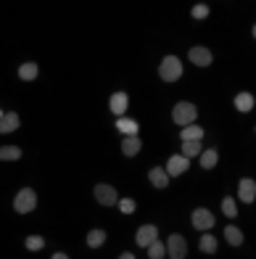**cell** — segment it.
Returning a JSON list of instances; mask_svg holds the SVG:
<instances>
[{
    "mask_svg": "<svg viewBox=\"0 0 256 259\" xmlns=\"http://www.w3.org/2000/svg\"><path fill=\"white\" fill-rule=\"evenodd\" d=\"M159 77L164 79V82L180 79V77H182V64H180V58H177V56H167L164 61H161V66H159Z\"/></svg>",
    "mask_w": 256,
    "mask_h": 259,
    "instance_id": "1",
    "label": "cell"
},
{
    "mask_svg": "<svg viewBox=\"0 0 256 259\" xmlns=\"http://www.w3.org/2000/svg\"><path fill=\"white\" fill-rule=\"evenodd\" d=\"M195 114H198V109H195L193 103H188V101H180V103H174V111H172V116H174V122L177 124H193L195 122Z\"/></svg>",
    "mask_w": 256,
    "mask_h": 259,
    "instance_id": "2",
    "label": "cell"
},
{
    "mask_svg": "<svg viewBox=\"0 0 256 259\" xmlns=\"http://www.w3.org/2000/svg\"><path fill=\"white\" fill-rule=\"evenodd\" d=\"M37 206V196H34L32 188H24V191H19L16 198H14V209L19 214H29V211Z\"/></svg>",
    "mask_w": 256,
    "mask_h": 259,
    "instance_id": "3",
    "label": "cell"
},
{
    "mask_svg": "<svg viewBox=\"0 0 256 259\" xmlns=\"http://www.w3.org/2000/svg\"><path fill=\"white\" fill-rule=\"evenodd\" d=\"M167 251H169L172 259H185V254H188V243H185V238H182L180 233H172V235H169Z\"/></svg>",
    "mask_w": 256,
    "mask_h": 259,
    "instance_id": "4",
    "label": "cell"
},
{
    "mask_svg": "<svg viewBox=\"0 0 256 259\" xmlns=\"http://www.w3.org/2000/svg\"><path fill=\"white\" fill-rule=\"evenodd\" d=\"M92 193H95V201L103 204V206H114L116 204V191L111 185H95V188H92Z\"/></svg>",
    "mask_w": 256,
    "mask_h": 259,
    "instance_id": "5",
    "label": "cell"
},
{
    "mask_svg": "<svg viewBox=\"0 0 256 259\" xmlns=\"http://www.w3.org/2000/svg\"><path fill=\"white\" fill-rule=\"evenodd\" d=\"M193 225L198 228V230H209L214 225V214L209 209H195L193 211Z\"/></svg>",
    "mask_w": 256,
    "mask_h": 259,
    "instance_id": "6",
    "label": "cell"
},
{
    "mask_svg": "<svg viewBox=\"0 0 256 259\" xmlns=\"http://www.w3.org/2000/svg\"><path fill=\"white\" fill-rule=\"evenodd\" d=\"M188 58H190L195 66H209V64H212V51H209V48H201V45H195V48H190Z\"/></svg>",
    "mask_w": 256,
    "mask_h": 259,
    "instance_id": "7",
    "label": "cell"
},
{
    "mask_svg": "<svg viewBox=\"0 0 256 259\" xmlns=\"http://www.w3.org/2000/svg\"><path fill=\"white\" fill-rule=\"evenodd\" d=\"M238 198H240L243 204H251L253 198H256V183H253L251 178L240 180V188H238Z\"/></svg>",
    "mask_w": 256,
    "mask_h": 259,
    "instance_id": "8",
    "label": "cell"
},
{
    "mask_svg": "<svg viewBox=\"0 0 256 259\" xmlns=\"http://www.w3.org/2000/svg\"><path fill=\"white\" fill-rule=\"evenodd\" d=\"M156 235H159V230H156L153 225H143L140 230H137L135 241H137V246H145V249H148V246L156 241Z\"/></svg>",
    "mask_w": 256,
    "mask_h": 259,
    "instance_id": "9",
    "label": "cell"
},
{
    "mask_svg": "<svg viewBox=\"0 0 256 259\" xmlns=\"http://www.w3.org/2000/svg\"><path fill=\"white\" fill-rule=\"evenodd\" d=\"M185 169H188V156H172V159L167 161V172H169V178H172V175L177 178V175H182Z\"/></svg>",
    "mask_w": 256,
    "mask_h": 259,
    "instance_id": "10",
    "label": "cell"
},
{
    "mask_svg": "<svg viewBox=\"0 0 256 259\" xmlns=\"http://www.w3.org/2000/svg\"><path fill=\"white\" fill-rule=\"evenodd\" d=\"M14 130H19V114L8 111L0 116V133H14Z\"/></svg>",
    "mask_w": 256,
    "mask_h": 259,
    "instance_id": "11",
    "label": "cell"
},
{
    "mask_svg": "<svg viewBox=\"0 0 256 259\" xmlns=\"http://www.w3.org/2000/svg\"><path fill=\"white\" fill-rule=\"evenodd\" d=\"M109 106H111V111H114L116 116H124V109H127V93H114L111 101H109Z\"/></svg>",
    "mask_w": 256,
    "mask_h": 259,
    "instance_id": "12",
    "label": "cell"
},
{
    "mask_svg": "<svg viewBox=\"0 0 256 259\" xmlns=\"http://www.w3.org/2000/svg\"><path fill=\"white\" fill-rule=\"evenodd\" d=\"M148 178H150V183H153L156 188H167L169 185V172L161 169V167H153L148 172Z\"/></svg>",
    "mask_w": 256,
    "mask_h": 259,
    "instance_id": "13",
    "label": "cell"
},
{
    "mask_svg": "<svg viewBox=\"0 0 256 259\" xmlns=\"http://www.w3.org/2000/svg\"><path fill=\"white\" fill-rule=\"evenodd\" d=\"M140 138H137V135H127L124 140H122V151H124V154L127 156H135L137 154V151H140Z\"/></svg>",
    "mask_w": 256,
    "mask_h": 259,
    "instance_id": "14",
    "label": "cell"
},
{
    "mask_svg": "<svg viewBox=\"0 0 256 259\" xmlns=\"http://www.w3.org/2000/svg\"><path fill=\"white\" fill-rule=\"evenodd\" d=\"M116 130H122L124 135H137V122L127 119V116H116Z\"/></svg>",
    "mask_w": 256,
    "mask_h": 259,
    "instance_id": "15",
    "label": "cell"
},
{
    "mask_svg": "<svg viewBox=\"0 0 256 259\" xmlns=\"http://www.w3.org/2000/svg\"><path fill=\"white\" fill-rule=\"evenodd\" d=\"M235 109L238 111H251L253 109V96L251 93H240V96H235Z\"/></svg>",
    "mask_w": 256,
    "mask_h": 259,
    "instance_id": "16",
    "label": "cell"
},
{
    "mask_svg": "<svg viewBox=\"0 0 256 259\" xmlns=\"http://www.w3.org/2000/svg\"><path fill=\"white\" fill-rule=\"evenodd\" d=\"M201 140H182V156H195V154H201Z\"/></svg>",
    "mask_w": 256,
    "mask_h": 259,
    "instance_id": "17",
    "label": "cell"
},
{
    "mask_svg": "<svg viewBox=\"0 0 256 259\" xmlns=\"http://www.w3.org/2000/svg\"><path fill=\"white\" fill-rule=\"evenodd\" d=\"M182 140H201L203 138V130L198 127V124H185V130H182Z\"/></svg>",
    "mask_w": 256,
    "mask_h": 259,
    "instance_id": "18",
    "label": "cell"
},
{
    "mask_svg": "<svg viewBox=\"0 0 256 259\" xmlns=\"http://www.w3.org/2000/svg\"><path fill=\"white\" fill-rule=\"evenodd\" d=\"M217 159H219V154H217V148H212V151H201V167L203 169H212L214 164H217Z\"/></svg>",
    "mask_w": 256,
    "mask_h": 259,
    "instance_id": "19",
    "label": "cell"
},
{
    "mask_svg": "<svg viewBox=\"0 0 256 259\" xmlns=\"http://www.w3.org/2000/svg\"><path fill=\"white\" fill-rule=\"evenodd\" d=\"M198 249H201L203 254H214V251H217V238H214V235H201Z\"/></svg>",
    "mask_w": 256,
    "mask_h": 259,
    "instance_id": "20",
    "label": "cell"
},
{
    "mask_svg": "<svg viewBox=\"0 0 256 259\" xmlns=\"http://www.w3.org/2000/svg\"><path fill=\"white\" fill-rule=\"evenodd\" d=\"M21 159V151L16 146H3L0 148V161H16Z\"/></svg>",
    "mask_w": 256,
    "mask_h": 259,
    "instance_id": "21",
    "label": "cell"
},
{
    "mask_svg": "<svg viewBox=\"0 0 256 259\" xmlns=\"http://www.w3.org/2000/svg\"><path fill=\"white\" fill-rule=\"evenodd\" d=\"M225 238H227L230 246H240V243H243V233H240L238 228L230 225V228H225Z\"/></svg>",
    "mask_w": 256,
    "mask_h": 259,
    "instance_id": "22",
    "label": "cell"
},
{
    "mask_svg": "<svg viewBox=\"0 0 256 259\" xmlns=\"http://www.w3.org/2000/svg\"><path fill=\"white\" fill-rule=\"evenodd\" d=\"M19 77L21 79H34V77H37V64H32V61L21 64L19 66Z\"/></svg>",
    "mask_w": 256,
    "mask_h": 259,
    "instance_id": "23",
    "label": "cell"
},
{
    "mask_svg": "<svg viewBox=\"0 0 256 259\" xmlns=\"http://www.w3.org/2000/svg\"><path fill=\"white\" fill-rule=\"evenodd\" d=\"M103 241H106V233H103V230H90V235H87V243L92 246V249H98V246H103Z\"/></svg>",
    "mask_w": 256,
    "mask_h": 259,
    "instance_id": "24",
    "label": "cell"
},
{
    "mask_svg": "<svg viewBox=\"0 0 256 259\" xmlns=\"http://www.w3.org/2000/svg\"><path fill=\"white\" fill-rule=\"evenodd\" d=\"M164 254H167V249H164V243H159V241H153V243L148 246V256H150V259H161V256H164Z\"/></svg>",
    "mask_w": 256,
    "mask_h": 259,
    "instance_id": "25",
    "label": "cell"
},
{
    "mask_svg": "<svg viewBox=\"0 0 256 259\" xmlns=\"http://www.w3.org/2000/svg\"><path fill=\"white\" fill-rule=\"evenodd\" d=\"M222 211H225V217H235L238 214L235 201H232V198H225V201H222Z\"/></svg>",
    "mask_w": 256,
    "mask_h": 259,
    "instance_id": "26",
    "label": "cell"
},
{
    "mask_svg": "<svg viewBox=\"0 0 256 259\" xmlns=\"http://www.w3.org/2000/svg\"><path fill=\"white\" fill-rule=\"evenodd\" d=\"M42 238H40V235H32V238H27V249L29 251H37V249H42Z\"/></svg>",
    "mask_w": 256,
    "mask_h": 259,
    "instance_id": "27",
    "label": "cell"
},
{
    "mask_svg": "<svg viewBox=\"0 0 256 259\" xmlns=\"http://www.w3.org/2000/svg\"><path fill=\"white\" fill-rule=\"evenodd\" d=\"M209 16V6H203V3H198L193 8V19H206Z\"/></svg>",
    "mask_w": 256,
    "mask_h": 259,
    "instance_id": "28",
    "label": "cell"
},
{
    "mask_svg": "<svg viewBox=\"0 0 256 259\" xmlns=\"http://www.w3.org/2000/svg\"><path fill=\"white\" fill-rule=\"evenodd\" d=\"M119 209L124 211V214H130V211H135V201H132V198H122V201H119Z\"/></svg>",
    "mask_w": 256,
    "mask_h": 259,
    "instance_id": "29",
    "label": "cell"
},
{
    "mask_svg": "<svg viewBox=\"0 0 256 259\" xmlns=\"http://www.w3.org/2000/svg\"><path fill=\"white\" fill-rule=\"evenodd\" d=\"M53 259H69V256H66V254H56Z\"/></svg>",
    "mask_w": 256,
    "mask_h": 259,
    "instance_id": "30",
    "label": "cell"
},
{
    "mask_svg": "<svg viewBox=\"0 0 256 259\" xmlns=\"http://www.w3.org/2000/svg\"><path fill=\"white\" fill-rule=\"evenodd\" d=\"M119 259H135V256H132V254H122Z\"/></svg>",
    "mask_w": 256,
    "mask_h": 259,
    "instance_id": "31",
    "label": "cell"
},
{
    "mask_svg": "<svg viewBox=\"0 0 256 259\" xmlns=\"http://www.w3.org/2000/svg\"><path fill=\"white\" fill-rule=\"evenodd\" d=\"M253 37H256V24H253Z\"/></svg>",
    "mask_w": 256,
    "mask_h": 259,
    "instance_id": "32",
    "label": "cell"
},
{
    "mask_svg": "<svg viewBox=\"0 0 256 259\" xmlns=\"http://www.w3.org/2000/svg\"><path fill=\"white\" fill-rule=\"evenodd\" d=\"M0 116H3V111H0Z\"/></svg>",
    "mask_w": 256,
    "mask_h": 259,
    "instance_id": "33",
    "label": "cell"
}]
</instances>
